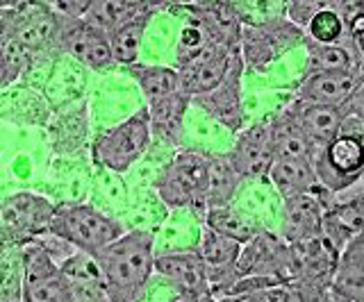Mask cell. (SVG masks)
<instances>
[{
	"instance_id": "cell-11",
	"label": "cell",
	"mask_w": 364,
	"mask_h": 302,
	"mask_svg": "<svg viewBox=\"0 0 364 302\" xmlns=\"http://www.w3.org/2000/svg\"><path fill=\"white\" fill-rule=\"evenodd\" d=\"M60 50L91 71H107L114 64L109 35L85 16H60Z\"/></svg>"
},
{
	"instance_id": "cell-23",
	"label": "cell",
	"mask_w": 364,
	"mask_h": 302,
	"mask_svg": "<svg viewBox=\"0 0 364 302\" xmlns=\"http://www.w3.org/2000/svg\"><path fill=\"white\" fill-rule=\"evenodd\" d=\"M242 182H244V177L239 175L230 152L208 155V184H205V203H208V209L230 205ZM205 214H208V211H205Z\"/></svg>"
},
{
	"instance_id": "cell-29",
	"label": "cell",
	"mask_w": 364,
	"mask_h": 302,
	"mask_svg": "<svg viewBox=\"0 0 364 302\" xmlns=\"http://www.w3.org/2000/svg\"><path fill=\"white\" fill-rule=\"evenodd\" d=\"M205 225H210L214 230H219L225 237H230L239 243H246L255 237V234L262 230L257 223L242 214L239 209H235L232 205H221V207H210L208 214L203 218Z\"/></svg>"
},
{
	"instance_id": "cell-31",
	"label": "cell",
	"mask_w": 364,
	"mask_h": 302,
	"mask_svg": "<svg viewBox=\"0 0 364 302\" xmlns=\"http://www.w3.org/2000/svg\"><path fill=\"white\" fill-rule=\"evenodd\" d=\"M30 57L32 55L16 46V43L11 41L0 43V89L18 80L21 73L26 71Z\"/></svg>"
},
{
	"instance_id": "cell-38",
	"label": "cell",
	"mask_w": 364,
	"mask_h": 302,
	"mask_svg": "<svg viewBox=\"0 0 364 302\" xmlns=\"http://www.w3.org/2000/svg\"><path fill=\"white\" fill-rule=\"evenodd\" d=\"M362 182H364V180H362Z\"/></svg>"
},
{
	"instance_id": "cell-30",
	"label": "cell",
	"mask_w": 364,
	"mask_h": 302,
	"mask_svg": "<svg viewBox=\"0 0 364 302\" xmlns=\"http://www.w3.org/2000/svg\"><path fill=\"white\" fill-rule=\"evenodd\" d=\"M305 32H307V39L316 43H335L348 35L344 18H341V14L335 7H326L321 12H316L307 21Z\"/></svg>"
},
{
	"instance_id": "cell-25",
	"label": "cell",
	"mask_w": 364,
	"mask_h": 302,
	"mask_svg": "<svg viewBox=\"0 0 364 302\" xmlns=\"http://www.w3.org/2000/svg\"><path fill=\"white\" fill-rule=\"evenodd\" d=\"M271 132L276 160H312V143L289 107H284L280 114L271 116Z\"/></svg>"
},
{
	"instance_id": "cell-34",
	"label": "cell",
	"mask_w": 364,
	"mask_h": 302,
	"mask_svg": "<svg viewBox=\"0 0 364 302\" xmlns=\"http://www.w3.org/2000/svg\"><path fill=\"white\" fill-rule=\"evenodd\" d=\"M341 109H344V114L358 118L364 125V80L358 84V89L350 94V98L346 100V103L341 105Z\"/></svg>"
},
{
	"instance_id": "cell-21",
	"label": "cell",
	"mask_w": 364,
	"mask_h": 302,
	"mask_svg": "<svg viewBox=\"0 0 364 302\" xmlns=\"http://www.w3.org/2000/svg\"><path fill=\"white\" fill-rule=\"evenodd\" d=\"M291 114L299 121V125L310 139L312 148H321L333 137H337L344 123V109L339 105H323V103H301V100H291L287 105Z\"/></svg>"
},
{
	"instance_id": "cell-10",
	"label": "cell",
	"mask_w": 364,
	"mask_h": 302,
	"mask_svg": "<svg viewBox=\"0 0 364 302\" xmlns=\"http://www.w3.org/2000/svg\"><path fill=\"white\" fill-rule=\"evenodd\" d=\"M242 245L230 237H225L219 230L210 225L200 228L198 239V255L203 257L205 268H208V282L212 291V300H225L228 293L237 284V279L242 277L237 271V259L242 252Z\"/></svg>"
},
{
	"instance_id": "cell-28",
	"label": "cell",
	"mask_w": 364,
	"mask_h": 302,
	"mask_svg": "<svg viewBox=\"0 0 364 302\" xmlns=\"http://www.w3.org/2000/svg\"><path fill=\"white\" fill-rule=\"evenodd\" d=\"M157 12L159 9H148V12L130 18L128 23H123L119 28H114L112 32H107L114 62L121 64V66H128V64H134L136 60H139V50H141L146 28Z\"/></svg>"
},
{
	"instance_id": "cell-16",
	"label": "cell",
	"mask_w": 364,
	"mask_h": 302,
	"mask_svg": "<svg viewBox=\"0 0 364 302\" xmlns=\"http://www.w3.org/2000/svg\"><path fill=\"white\" fill-rule=\"evenodd\" d=\"M335 196L328 189H318L310 194H299L282 200V239L287 243H296L301 239L312 237L321 232L323 211L333 203Z\"/></svg>"
},
{
	"instance_id": "cell-2",
	"label": "cell",
	"mask_w": 364,
	"mask_h": 302,
	"mask_svg": "<svg viewBox=\"0 0 364 302\" xmlns=\"http://www.w3.org/2000/svg\"><path fill=\"white\" fill-rule=\"evenodd\" d=\"M208 155L196 148L178 150L159 171L155 191L168 209H189L200 220L208 211L205 184H208Z\"/></svg>"
},
{
	"instance_id": "cell-12",
	"label": "cell",
	"mask_w": 364,
	"mask_h": 302,
	"mask_svg": "<svg viewBox=\"0 0 364 302\" xmlns=\"http://www.w3.org/2000/svg\"><path fill=\"white\" fill-rule=\"evenodd\" d=\"M239 275H273L282 279L294 277V250L282 239L262 228L253 239L242 245L237 259Z\"/></svg>"
},
{
	"instance_id": "cell-15",
	"label": "cell",
	"mask_w": 364,
	"mask_h": 302,
	"mask_svg": "<svg viewBox=\"0 0 364 302\" xmlns=\"http://www.w3.org/2000/svg\"><path fill=\"white\" fill-rule=\"evenodd\" d=\"M230 157L237 166L239 175L244 177V182H255L267 177L273 160H276L271 118H262L253 123V125L239 130L230 150Z\"/></svg>"
},
{
	"instance_id": "cell-1",
	"label": "cell",
	"mask_w": 364,
	"mask_h": 302,
	"mask_svg": "<svg viewBox=\"0 0 364 302\" xmlns=\"http://www.w3.org/2000/svg\"><path fill=\"white\" fill-rule=\"evenodd\" d=\"M94 257L105 275L109 300H139L155 275V234L151 230L123 232L119 239L96 250Z\"/></svg>"
},
{
	"instance_id": "cell-9",
	"label": "cell",
	"mask_w": 364,
	"mask_h": 302,
	"mask_svg": "<svg viewBox=\"0 0 364 302\" xmlns=\"http://www.w3.org/2000/svg\"><path fill=\"white\" fill-rule=\"evenodd\" d=\"M55 205L48 198L21 191L0 203V223L9 243L23 245L48 232Z\"/></svg>"
},
{
	"instance_id": "cell-32",
	"label": "cell",
	"mask_w": 364,
	"mask_h": 302,
	"mask_svg": "<svg viewBox=\"0 0 364 302\" xmlns=\"http://www.w3.org/2000/svg\"><path fill=\"white\" fill-rule=\"evenodd\" d=\"M333 3L335 0H282L284 14H287L294 23H299L303 28L316 12H321L326 7H333Z\"/></svg>"
},
{
	"instance_id": "cell-36",
	"label": "cell",
	"mask_w": 364,
	"mask_h": 302,
	"mask_svg": "<svg viewBox=\"0 0 364 302\" xmlns=\"http://www.w3.org/2000/svg\"><path fill=\"white\" fill-rule=\"evenodd\" d=\"M9 245H14V243H9V241H7L5 232H3V223H0V252H3L5 248H9Z\"/></svg>"
},
{
	"instance_id": "cell-33",
	"label": "cell",
	"mask_w": 364,
	"mask_h": 302,
	"mask_svg": "<svg viewBox=\"0 0 364 302\" xmlns=\"http://www.w3.org/2000/svg\"><path fill=\"white\" fill-rule=\"evenodd\" d=\"M60 16H85L91 0H46Z\"/></svg>"
},
{
	"instance_id": "cell-4",
	"label": "cell",
	"mask_w": 364,
	"mask_h": 302,
	"mask_svg": "<svg viewBox=\"0 0 364 302\" xmlns=\"http://www.w3.org/2000/svg\"><path fill=\"white\" fill-rule=\"evenodd\" d=\"M48 232L68 241L73 248L94 255L114 239H119L125 230L119 220L100 214L91 205H60L53 211Z\"/></svg>"
},
{
	"instance_id": "cell-19",
	"label": "cell",
	"mask_w": 364,
	"mask_h": 302,
	"mask_svg": "<svg viewBox=\"0 0 364 302\" xmlns=\"http://www.w3.org/2000/svg\"><path fill=\"white\" fill-rule=\"evenodd\" d=\"M60 266L68 279V284H71L73 300H82V302L109 300L105 275H102V268L91 252L75 250Z\"/></svg>"
},
{
	"instance_id": "cell-18",
	"label": "cell",
	"mask_w": 364,
	"mask_h": 302,
	"mask_svg": "<svg viewBox=\"0 0 364 302\" xmlns=\"http://www.w3.org/2000/svg\"><path fill=\"white\" fill-rule=\"evenodd\" d=\"M237 50L239 48H225L219 43H212L210 48H205L187 64L176 66L180 73V89L189 96H198L214 89L223 80L228 64H230Z\"/></svg>"
},
{
	"instance_id": "cell-13",
	"label": "cell",
	"mask_w": 364,
	"mask_h": 302,
	"mask_svg": "<svg viewBox=\"0 0 364 302\" xmlns=\"http://www.w3.org/2000/svg\"><path fill=\"white\" fill-rule=\"evenodd\" d=\"M187 18L196 21L210 41L225 48H239L242 30L250 18L237 0H191L182 5Z\"/></svg>"
},
{
	"instance_id": "cell-20",
	"label": "cell",
	"mask_w": 364,
	"mask_h": 302,
	"mask_svg": "<svg viewBox=\"0 0 364 302\" xmlns=\"http://www.w3.org/2000/svg\"><path fill=\"white\" fill-rule=\"evenodd\" d=\"M191 105V96L182 89L168 94L164 98L148 103V118H151L153 139L162 141L166 145L182 143V130H185V114Z\"/></svg>"
},
{
	"instance_id": "cell-3",
	"label": "cell",
	"mask_w": 364,
	"mask_h": 302,
	"mask_svg": "<svg viewBox=\"0 0 364 302\" xmlns=\"http://www.w3.org/2000/svg\"><path fill=\"white\" fill-rule=\"evenodd\" d=\"M307 43L303 26L294 23L287 14H276L262 21H248L242 30L239 52H242L246 71L267 73L284 52Z\"/></svg>"
},
{
	"instance_id": "cell-35",
	"label": "cell",
	"mask_w": 364,
	"mask_h": 302,
	"mask_svg": "<svg viewBox=\"0 0 364 302\" xmlns=\"http://www.w3.org/2000/svg\"><path fill=\"white\" fill-rule=\"evenodd\" d=\"M5 28H7V7H0V43L5 41Z\"/></svg>"
},
{
	"instance_id": "cell-22",
	"label": "cell",
	"mask_w": 364,
	"mask_h": 302,
	"mask_svg": "<svg viewBox=\"0 0 364 302\" xmlns=\"http://www.w3.org/2000/svg\"><path fill=\"white\" fill-rule=\"evenodd\" d=\"M307 66L305 73L314 71H344V69H364L358 43L350 35L335 43H316L307 39Z\"/></svg>"
},
{
	"instance_id": "cell-26",
	"label": "cell",
	"mask_w": 364,
	"mask_h": 302,
	"mask_svg": "<svg viewBox=\"0 0 364 302\" xmlns=\"http://www.w3.org/2000/svg\"><path fill=\"white\" fill-rule=\"evenodd\" d=\"M166 0H91L85 18L94 26L112 32L130 18L139 16L148 9H164Z\"/></svg>"
},
{
	"instance_id": "cell-24",
	"label": "cell",
	"mask_w": 364,
	"mask_h": 302,
	"mask_svg": "<svg viewBox=\"0 0 364 302\" xmlns=\"http://www.w3.org/2000/svg\"><path fill=\"white\" fill-rule=\"evenodd\" d=\"M267 177L282 200L321 189L312 160H273Z\"/></svg>"
},
{
	"instance_id": "cell-14",
	"label": "cell",
	"mask_w": 364,
	"mask_h": 302,
	"mask_svg": "<svg viewBox=\"0 0 364 302\" xmlns=\"http://www.w3.org/2000/svg\"><path fill=\"white\" fill-rule=\"evenodd\" d=\"M155 273L166 279L180 300H212L208 268L196 248L155 255Z\"/></svg>"
},
{
	"instance_id": "cell-7",
	"label": "cell",
	"mask_w": 364,
	"mask_h": 302,
	"mask_svg": "<svg viewBox=\"0 0 364 302\" xmlns=\"http://www.w3.org/2000/svg\"><path fill=\"white\" fill-rule=\"evenodd\" d=\"M23 259V300L26 302H71L73 291L60 262L39 241L21 248Z\"/></svg>"
},
{
	"instance_id": "cell-8",
	"label": "cell",
	"mask_w": 364,
	"mask_h": 302,
	"mask_svg": "<svg viewBox=\"0 0 364 302\" xmlns=\"http://www.w3.org/2000/svg\"><path fill=\"white\" fill-rule=\"evenodd\" d=\"M246 73V64L242 52H235L223 80L214 89L198 96H191V105L200 107L205 114L212 116L219 125H223L228 132L237 134L239 130L246 128V109L242 98V80Z\"/></svg>"
},
{
	"instance_id": "cell-6",
	"label": "cell",
	"mask_w": 364,
	"mask_h": 302,
	"mask_svg": "<svg viewBox=\"0 0 364 302\" xmlns=\"http://www.w3.org/2000/svg\"><path fill=\"white\" fill-rule=\"evenodd\" d=\"M5 41L16 43L30 55L60 48V14L46 0L7 7Z\"/></svg>"
},
{
	"instance_id": "cell-5",
	"label": "cell",
	"mask_w": 364,
	"mask_h": 302,
	"mask_svg": "<svg viewBox=\"0 0 364 302\" xmlns=\"http://www.w3.org/2000/svg\"><path fill=\"white\" fill-rule=\"evenodd\" d=\"M153 141L148 107H141L136 114L119 123L117 128L100 134L94 143V160L105 169L123 175L132 164L141 160Z\"/></svg>"
},
{
	"instance_id": "cell-37",
	"label": "cell",
	"mask_w": 364,
	"mask_h": 302,
	"mask_svg": "<svg viewBox=\"0 0 364 302\" xmlns=\"http://www.w3.org/2000/svg\"><path fill=\"white\" fill-rule=\"evenodd\" d=\"M23 3H28V0H0V7H18Z\"/></svg>"
},
{
	"instance_id": "cell-17",
	"label": "cell",
	"mask_w": 364,
	"mask_h": 302,
	"mask_svg": "<svg viewBox=\"0 0 364 302\" xmlns=\"http://www.w3.org/2000/svg\"><path fill=\"white\" fill-rule=\"evenodd\" d=\"M364 80V69L344 71H314L303 73V80L296 89V100L301 103H323V105H344Z\"/></svg>"
},
{
	"instance_id": "cell-27",
	"label": "cell",
	"mask_w": 364,
	"mask_h": 302,
	"mask_svg": "<svg viewBox=\"0 0 364 302\" xmlns=\"http://www.w3.org/2000/svg\"><path fill=\"white\" fill-rule=\"evenodd\" d=\"M128 73L134 77V82L139 84L141 94L148 103L164 98L180 89V73L176 66H159V64H128L125 66Z\"/></svg>"
}]
</instances>
